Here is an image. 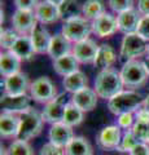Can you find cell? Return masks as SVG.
<instances>
[{"label": "cell", "instance_id": "cell-1", "mask_svg": "<svg viewBox=\"0 0 149 155\" xmlns=\"http://www.w3.org/2000/svg\"><path fill=\"white\" fill-rule=\"evenodd\" d=\"M123 81L121 72L114 69L101 70L95 79V92L100 98L110 100L123 91Z\"/></svg>", "mask_w": 149, "mask_h": 155}, {"label": "cell", "instance_id": "cell-2", "mask_svg": "<svg viewBox=\"0 0 149 155\" xmlns=\"http://www.w3.org/2000/svg\"><path fill=\"white\" fill-rule=\"evenodd\" d=\"M141 96L135 91H122L108 101V107L114 115H122L127 113H135L143 106Z\"/></svg>", "mask_w": 149, "mask_h": 155}, {"label": "cell", "instance_id": "cell-3", "mask_svg": "<svg viewBox=\"0 0 149 155\" xmlns=\"http://www.w3.org/2000/svg\"><path fill=\"white\" fill-rule=\"evenodd\" d=\"M20 118H21V124L16 140H22V141L29 142V140L40 134L44 120L42 118V114L38 113L35 109H29L27 111L20 115Z\"/></svg>", "mask_w": 149, "mask_h": 155}, {"label": "cell", "instance_id": "cell-4", "mask_svg": "<svg viewBox=\"0 0 149 155\" xmlns=\"http://www.w3.org/2000/svg\"><path fill=\"white\" fill-rule=\"evenodd\" d=\"M121 78L124 87L131 89H136L147 83L148 74L143 62L137 60H131L123 64L121 70Z\"/></svg>", "mask_w": 149, "mask_h": 155}, {"label": "cell", "instance_id": "cell-5", "mask_svg": "<svg viewBox=\"0 0 149 155\" xmlns=\"http://www.w3.org/2000/svg\"><path fill=\"white\" fill-rule=\"evenodd\" d=\"M61 32L66 39H69L71 43L75 44L88 39L90 34L92 32V23L86 17H76L64 22Z\"/></svg>", "mask_w": 149, "mask_h": 155}, {"label": "cell", "instance_id": "cell-6", "mask_svg": "<svg viewBox=\"0 0 149 155\" xmlns=\"http://www.w3.org/2000/svg\"><path fill=\"white\" fill-rule=\"evenodd\" d=\"M148 51V41L143 39L137 32L124 35L121 43L119 56L124 61H131L143 56Z\"/></svg>", "mask_w": 149, "mask_h": 155}, {"label": "cell", "instance_id": "cell-7", "mask_svg": "<svg viewBox=\"0 0 149 155\" xmlns=\"http://www.w3.org/2000/svg\"><path fill=\"white\" fill-rule=\"evenodd\" d=\"M31 98L39 104H48L57 97V88L48 76H39L30 84Z\"/></svg>", "mask_w": 149, "mask_h": 155}, {"label": "cell", "instance_id": "cell-8", "mask_svg": "<svg viewBox=\"0 0 149 155\" xmlns=\"http://www.w3.org/2000/svg\"><path fill=\"white\" fill-rule=\"evenodd\" d=\"M68 104H69V101L66 98V96L59 94L56 98H53L51 102H48L46 105V107L42 113L43 120L52 125L57 123H62Z\"/></svg>", "mask_w": 149, "mask_h": 155}, {"label": "cell", "instance_id": "cell-9", "mask_svg": "<svg viewBox=\"0 0 149 155\" xmlns=\"http://www.w3.org/2000/svg\"><path fill=\"white\" fill-rule=\"evenodd\" d=\"M31 96L21 94V96H12L4 93L0 100V105H2L3 113L9 114H22L31 109Z\"/></svg>", "mask_w": 149, "mask_h": 155}, {"label": "cell", "instance_id": "cell-10", "mask_svg": "<svg viewBox=\"0 0 149 155\" xmlns=\"http://www.w3.org/2000/svg\"><path fill=\"white\" fill-rule=\"evenodd\" d=\"M38 23L39 22L36 19L35 12L16 9V12L12 16L13 30L17 34H20V35H30Z\"/></svg>", "mask_w": 149, "mask_h": 155}, {"label": "cell", "instance_id": "cell-11", "mask_svg": "<svg viewBox=\"0 0 149 155\" xmlns=\"http://www.w3.org/2000/svg\"><path fill=\"white\" fill-rule=\"evenodd\" d=\"M96 140H97L99 147L105 150V151L118 150L122 141L121 128L118 125H108V127H105L100 130Z\"/></svg>", "mask_w": 149, "mask_h": 155}, {"label": "cell", "instance_id": "cell-12", "mask_svg": "<svg viewBox=\"0 0 149 155\" xmlns=\"http://www.w3.org/2000/svg\"><path fill=\"white\" fill-rule=\"evenodd\" d=\"M91 23H92V32L99 38H109L118 31L117 18L107 12L93 19Z\"/></svg>", "mask_w": 149, "mask_h": 155}, {"label": "cell", "instance_id": "cell-13", "mask_svg": "<svg viewBox=\"0 0 149 155\" xmlns=\"http://www.w3.org/2000/svg\"><path fill=\"white\" fill-rule=\"evenodd\" d=\"M97 51L99 45L90 38L79 43H75L73 47V54L79 64H93Z\"/></svg>", "mask_w": 149, "mask_h": 155}, {"label": "cell", "instance_id": "cell-14", "mask_svg": "<svg viewBox=\"0 0 149 155\" xmlns=\"http://www.w3.org/2000/svg\"><path fill=\"white\" fill-rule=\"evenodd\" d=\"M4 93L12 96H21L26 94L27 91H30V83L29 78L23 72H17L11 76H7L4 79Z\"/></svg>", "mask_w": 149, "mask_h": 155}, {"label": "cell", "instance_id": "cell-15", "mask_svg": "<svg viewBox=\"0 0 149 155\" xmlns=\"http://www.w3.org/2000/svg\"><path fill=\"white\" fill-rule=\"evenodd\" d=\"M34 12L38 22L42 25H51V23H55L61 19L59 5L51 3L49 0H42Z\"/></svg>", "mask_w": 149, "mask_h": 155}, {"label": "cell", "instance_id": "cell-16", "mask_svg": "<svg viewBox=\"0 0 149 155\" xmlns=\"http://www.w3.org/2000/svg\"><path fill=\"white\" fill-rule=\"evenodd\" d=\"M48 137H49V142L65 149L75 136L71 127L66 125L65 123H57L51 127Z\"/></svg>", "mask_w": 149, "mask_h": 155}, {"label": "cell", "instance_id": "cell-17", "mask_svg": "<svg viewBox=\"0 0 149 155\" xmlns=\"http://www.w3.org/2000/svg\"><path fill=\"white\" fill-rule=\"evenodd\" d=\"M97 93L92 88H84L80 92H76L71 96V104H74L76 107H79L83 113L92 111L97 106Z\"/></svg>", "mask_w": 149, "mask_h": 155}, {"label": "cell", "instance_id": "cell-18", "mask_svg": "<svg viewBox=\"0 0 149 155\" xmlns=\"http://www.w3.org/2000/svg\"><path fill=\"white\" fill-rule=\"evenodd\" d=\"M140 13L135 9H130L123 13H119L117 16V25L118 31L128 35V34H135L137 31V26L140 22Z\"/></svg>", "mask_w": 149, "mask_h": 155}, {"label": "cell", "instance_id": "cell-19", "mask_svg": "<svg viewBox=\"0 0 149 155\" xmlns=\"http://www.w3.org/2000/svg\"><path fill=\"white\" fill-rule=\"evenodd\" d=\"M30 38H31V41H32V45H34L35 53H38V54L48 53L52 36L49 35V32H48V30L44 27V25L38 23L34 30L31 31Z\"/></svg>", "mask_w": 149, "mask_h": 155}, {"label": "cell", "instance_id": "cell-20", "mask_svg": "<svg viewBox=\"0 0 149 155\" xmlns=\"http://www.w3.org/2000/svg\"><path fill=\"white\" fill-rule=\"evenodd\" d=\"M71 51H73V48H71V41L69 39H66L62 32H59V34H56V35L52 36L49 49H48V56H49L53 61L57 60V58H60V57L69 54Z\"/></svg>", "mask_w": 149, "mask_h": 155}, {"label": "cell", "instance_id": "cell-21", "mask_svg": "<svg viewBox=\"0 0 149 155\" xmlns=\"http://www.w3.org/2000/svg\"><path fill=\"white\" fill-rule=\"evenodd\" d=\"M20 115L2 113V116H0V134H2V137H17L18 130H20Z\"/></svg>", "mask_w": 149, "mask_h": 155}, {"label": "cell", "instance_id": "cell-22", "mask_svg": "<svg viewBox=\"0 0 149 155\" xmlns=\"http://www.w3.org/2000/svg\"><path fill=\"white\" fill-rule=\"evenodd\" d=\"M21 62L22 60L20 57H17L13 52L11 51L2 52V54H0V74L4 78H7L20 72Z\"/></svg>", "mask_w": 149, "mask_h": 155}, {"label": "cell", "instance_id": "cell-23", "mask_svg": "<svg viewBox=\"0 0 149 155\" xmlns=\"http://www.w3.org/2000/svg\"><path fill=\"white\" fill-rule=\"evenodd\" d=\"M53 70L61 76H69L79 70V62L73 53H69L64 57H60L53 61Z\"/></svg>", "mask_w": 149, "mask_h": 155}, {"label": "cell", "instance_id": "cell-24", "mask_svg": "<svg viewBox=\"0 0 149 155\" xmlns=\"http://www.w3.org/2000/svg\"><path fill=\"white\" fill-rule=\"evenodd\" d=\"M115 60H117V54H115V51L113 49V47H110L109 44H101L99 45V51H97V54H96L93 65L100 71L112 69Z\"/></svg>", "mask_w": 149, "mask_h": 155}, {"label": "cell", "instance_id": "cell-25", "mask_svg": "<svg viewBox=\"0 0 149 155\" xmlns=\"http://www.w3.org/2000/svg\"><path fill=\"white\" fill-rule=\"evenodd\" d=\"M17 57H20L23 61H30L35 54V49L32 45L30 35H20L17 41L14 43L13 48L11 49Z\"/></svg>", "mask_w": 149, "mask_h": 155}, {"label": "cell", "instance_id": "cell-26", "mask_svg": "<svg viewBox=\"0 0 149 155\" xmlns=\"http://www.w3.org/2000/svg\"><path fill=\"white\" fill-rule=\"evenodd\" d=\"M62 85H64L66 92L74 94L76 92H80L82 89L87 88L88 87V78L83 71L78 70L76 72H74V74L64 78Z\"/></svg>", "mask_w": 149, "mask_h": 155}, {"label": "cell", "instance_id": "cell-27", "mask_svg": "<svg viewBox=\"0 0 149 155\" xmlns=\"http://www.w3.org/2000/svg\"><path fill=\"white\" fill-rule=\"evenodd\" d=\"M65 155H93V149L88 140L80 136H75L65 147Z\"/></svg>", "mask_w": 149, "mask_h": 155}, {"label": "cell", "instance_id": "cell-28", "mask_svg": "<svg viewBox=\"0 0 149 155\" xmlns=\"http://www.w3.org/2000/svg\"><path fill=\"white\" fill-rule=\"evenodd\" d=\"M59 11L61 19H64V22H66L69 19L80 17L82 7L79 5L78 0H64L59 5Z\"/></svg>", "mask_w": 149, "mask_h": 155}, {"label": "cell", "instance_id": "cell-29", "mask_svg": "<svg viewBox=\"0 0 149 155\" xmlns=\"http://www.w3.org/2000/svg\"><path fill=\"white\" fill-rule=\"evenodd\" d=\"M105 13V5L101 0H86L82 5V14L92 22L93 19Z\"/></svg>", "mask_w": 149, "mask_h": 155}, {"label": "cell", "instance_id": "cell-30", "mask_svg": "<svg viewBox=\"0 0 149 155\" xmlns=\"http://www.w3.org/2000/svg\"><path fill=\"white\" fill-rule=\"evenodd\" d=\"M83 115H84V113L79 107H76L74 104L69 102L68 106H66L62 123H65L66 125H69L71 128L76 127V125H79L82 122H83Z\"/></svg>", "mask_w": 149, "mask_h": 155}, {"label": "cell", "instance_id": "cell-31", "mask_svg": "<svg viewBox=\"0 0 149 155\" xmlns=\"http://www.w3.org/2000/svg\"><path fill=\"white\" fill-rule=\"evenodd\" d=\"M131 130L140 142L149 145V119H136Z\"/></svg>", "mask_w": 149, "mask_h": 155}, {"label": "cell", "instance_id": "cell-32", "mask_svg": "<svg viewBox=\"0 0 149 155\" xmlns=\"http://www.w3.org/2000/svg\"><path fill=\"white\" fill-rule=\"evenodd\" d=\"M7 153L8 155H35L30 143L27 141H22V140H14L9 145Z\"/></svg>", "mask_w": 149, "mask_h": 155}, {"label": "cell", "instance_id": "cell-33", "mask_svg": "<svg viewBox=\"0 0 149 155\" xmlns=\"http://www.w3.org/2000/svg\"><path fill=\"white\" fill-rule=\"evenodd\" d=\"M139 142L140 141L136 138V136L134 134L132 130H126V133L122 136V141H121V145H119V147H118V151L130 153Z\"/></svg>", "mask_w": 149, "mask_h": 155}, {"label": "cell", "instance_id": "cell-34", "mask_svg": "<svg viewBox=\"0 0 149 155\" xmlns=\"http://www.w3.org/2000/svg\"><path fill=\"white\" fill-rule=\"evenodd\" d=\"M18 36L20 35H18L14 30H11V28L2 30V36H0V44H2V48L5 51H11L14 45V43L17 41Z\"/></svg>", "mask_w": 149, "mask_h": 155}, {"label": "cell", "instance_id": "cell-35", "mask_svg": "<svg viewBox=\"0 0 149 155\" xmlns=\"http://www.w3.org/2000/svg\"><path fill=\"white\" fill-rule=\"evenodd\" d=\"M109 7L115 13H123L130 9H134L135 0H109Z\"/></svg>", "mask_w": 149, "mask_h": 155}, {"label": "cell", "instance_id": "cell-36", "mask_svg": "<svg viewBox=\"0 0 149 155\" xmlns=\"http://www.w3.org/2000/svg\"><path fill=\"white\" fill-rule=\"evenodd\" d=\"M136 120L134 119L132 113H127V114H122L118 116V127L123 128L126 130H131L134 124H135Z\"/></svg>", "mask_w": 149, "mask_h": 155}, {"label": "cell", "instance_id": "cell-37", "mask_svg": "<svg viewBox=\"0 0 149 155\" xmlns=\"http://www.w3.org/2000/svg\"><path fill=\"white\" fill-rule=\"evenodd\" d=\"M14 5H16V9H20V11H30L34 12L38 4L40 2L39 0H13Z\"/></svg>", "mask_w": 149, "mask_h": 155}, {"label": "cell", "instance_id": "cell-38", "mask_svg": "<svg viewBox=\"0 0 149 155\" xmlns=\"http://www.w3.org/2000/svg\"><path fill=\"white\" fill-rule=\"evenodd\" d=\"M40 155H65V149L57 146V145L52 142H48L43 145L40 150Z\"/></svg>", "mask_w": 149, "mask_h": 155}, {"label": "cell", "instance_id": "cell-39", "mask_svg": "<svg viewBox=\"0 0 149 155\" xmlns=\"http://www.w3.org/2000/svg\"><path fill=\"white\" fill-rule=\"evenodd\" d=\"M139 35L143 39H145L147 41H149V16H143L140 22L137 26V31Z\"/></svg>", "mask_w": 149, "mask_h": 155}, {"label": "cell", "instance_id": "cell-40", "mask_svg": "<svg viewBox=\"0 0 149 155\" xmlns=\"http://www.w3.org/2000/svg\"><path fill=\"white\" fill-rule=\"evenodd\" d=\"M128 155H149V145L139 142L136 146L128 153Z\"/></svg>", "mask_w": 149, "mask_h": 155}, {"label": "cell", "instance_id": "cell-41", "mask_svg": "<svg viewBox=\"0 0 149 155\" xmlns=\"http://www.w3.org/2000/svg\"><path fill=\"white\" fill-rule=\"evenodd\" d=\"M137 12L143 16H149V0H137Z\"/></svg>", "mask_w": 149, "mask_h": 155}, {"label": "cell", "instance_id": "cell-42", "mask_svg": "<svg viewBox=\"0 0 149 155\" xmlns=\"http://www.w3.org/2000/svg\"><path fill=\"white\" fill-rule=\"evenodd\" d=\"M143 109H145L148 113H149V94L144 98V101H143Z\"/></svg>", "mask_w": 149, "mask_h": 155}, {"label": "cell", "instance_id": "cell-43", "mask_svg": "<svg viewBox=\"0 0 149 155\" xmlns=\"http://www.w3.org/2000/svg\"><path fill=\"white\" fill-rule=\"evenodd\" d=\"M143 65H144V67H145V71H147V74L149 76V57H147L145 60L143 61Z\"/></svg>", "mask_w": 149, "mask_h": 155}, {"label": "cell", "instance_id": "cell-44", "mask_svg": "<svg viewBox=\"0 0 149 155\" xmlns=\"http://www.w3.org/2000/svg\"><path fill=\"white\" fill-rule=\"evenodd\" d=\"M51 3H53V4H56V5H60V4L64 2V0H49Z\"/></svg>", "mask_w": 149, "mask_h": 155}, {"label": "cell", "instance_id": "cell-45", "mask_svg": "<svg viewBox=\"0 0 149 155\" xmlns=\"http://www.w3.org/2000/svg\"><path fill=\"white\" fill-rule=\"evenodd\" d=\"M147 52H148V57H149V43H148V51Z\"/></svg>", "mask_w": 149, "mask_h": 155}]
</instances>
